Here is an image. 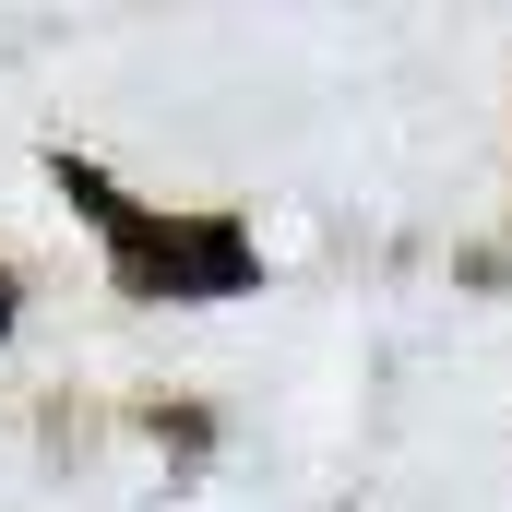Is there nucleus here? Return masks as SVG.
Returning a JSON list of instances; mask_svg holds the SVG:
<instances>
[{
  "label": "nucleus",
  "instance_id": "obj_2",
  "mask_svg": "<svg viewBox=\"0 0 512 512\" xmlns=\"http://www.w3.org/2000/svg\"><path fill=\"white\" fill-rule=\"evenodd\" d=\"M0 322H12V274H0Z\"/></svg>",
  "mask_w": 512,
  "mask_h": 512
},
{
  "label": "nucleus",
  "instance_id": "obj_1",
  "mask_svg": "<svg viewBox=\"0 0 512 512\" xmlns=\"http://www.w3.org/2000/svg\"><path fill=\"white\" fill-rule=\"evenodd\" d=\"M84 203H96L108 239H120L131 298H227V286H251V239L215 227V215H131V203H108L96 179H84Z\"/></svg>",
  "mask_w": 512,
  "mask_h": 512
}]
</instances>
